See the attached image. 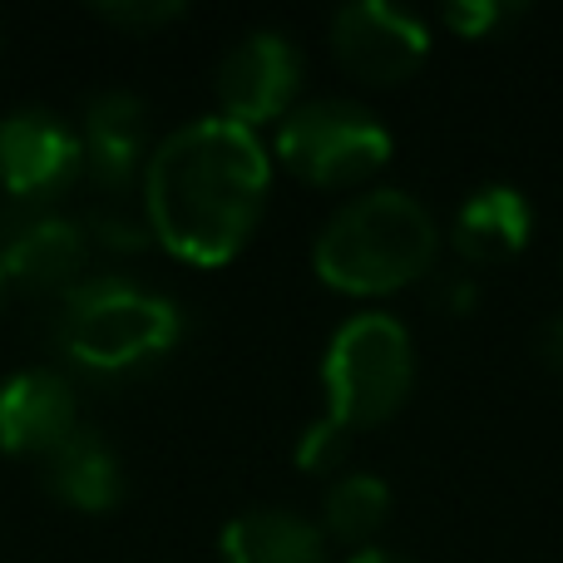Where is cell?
<instances>
[{"label":"cell","mask_w":563,"mask_h":563,"mask_svg":"<svg viewBox=\"0 0 563 563\" xmlns=\"http://www.w3.org/2000/svg\"><path fill=\"white\" fill-rule=\"evenodd\" d=\"M144 223L178 263L223 267L247 247L273 194L263 134L223 114L178 124L144 164Z\"/></svg>","instance_id":"obj_1"},{"label":"cell","mask_w":563,"mask_h":563,"mask_svg":"<svg viewBox=\"0 0 563 563\" xmlns=\"http://www.w3.org/2000/svg\"><path fill=\"white\" fill-rule=\"evenodd\" d=\"M440 257V223L410 188H361L317 228L311 267L331 291L386 297L430 277Z\"/></svg>","instance_id":"obj_2"},{"label":"cell","mask_w":563,"mask_h":563,"mask_svg":"<svg viewBox=\"0 0 563 563\" xmlns=\"http://www.w3.org/2000/svg\"><path fill=\"white\" fill-rule=\"evenodd\" d=\"M184 336L174 297L129 277H85L59 311V351L85 376L119 380L158 366Z\"/></svg>","instance_id":"obj_3"},{"label":"cell","mask_w":563,"mask_h":563,"mask_svg":"<svg viewBox=\"0 0 563 563\" xmlns=\"http://www.w3.org/2000/svg\"><path fill=\"white\" fill-rule=\"evenodd\" d=\"M416 386V336L396 311H351L321 351V396L336 426L351 435L390 420Z\"/></svg>","instance_id":"obj_4"},{"label":"cell","mask_w":563,"mask_h":563,"mask_svg":"<svg viewBox=\"0 0 563 563\" xmlns=\"http://www.w3.org/2000/svg\"><path fill=\"white\" fill-rule=\"evenodd\" d=\"M273 154L311 188H356L376 178L396 154L386 119L346 95L301 99L277 119Z\"/></svg>","instance_id":"obj_5"},{"label":"cell","mask_w":563,"mask_h":563,"mask_svg":"<svg viewBox=\"0 0 563 563\" xmlns=\"http://www.w3.org/2000/svg\"><path fill=\"white\" fill-rule=\"evenodd\" d=\"M301 89V49L291 35L282 30H247L213 75V95H218V114L233 119L243 129H263L277 124Z\"/></svg>","instance_id":"obj_6"},{"label":"cell","mask_w":563,"mask_h":563,"mask_svg":"<svg viewBox=\"0 0 563 563\" xmlns=\"http://www.w3.org/2000/svg\"><path fill=\"white\" fill-rule=\"evenodd\" d=\"M331 49L361 85H400L430 55V25L390 0H351L331 15Z\"/></svg>","instance_id":"obj_7"},{"label":"cell","mask_w":563,"mask_h":563,"mask_svg":"<svg viewBox=\"0 0 563 563\" xmlns=\"http://www.w3.org/2000/svg\"><path fill=\"white\" fill-rule=\"evenodd\" d=\"M85 174L79 134L49 109H15L0 119V188L20 203H55Z\"/></svg>","instance_id":"obj_8"},{"label":"cell","mask_w":563,"mask_h":563,"mask_svg":"<svg viewBox=\"0 0 563 563\" xmlns=\"http://www.w3.org/2000/svg\"><path fill=\"white\" fill-rule=\"evenodd\" d=\"M79 158H85V178L109 198L129 194L144 178L148 164V109L129 89H104L85 104L79 119Z\"/></svg>","instance_id":"obj_9"},{"label":"cell","mask_w":563,"mask_h":563,"mask_svg":"<svg viewBox=\"0 0 563 563\" xmlns=\"http://www.w3.org/2000/svg\"><path fill=\"white\" fill-rule=\"evenodd\" d=\"M79 430V400L59 371L30 366L0 386V450L15 460H49Z\"/></svg>","instance_id":"obj_10"},{"label":"cell","mask_w":563,"mask_h":563,"mask_svg":"<svg viewBox=\"0 0 563 563\" xmlns=\"http://www.w3.org/2000/svg\"><path fill=\"white\" fill-rule=\"evenodd\" d=\"M85 263L89 233L59 213H35L25 223H15L5 233V247H0L5 282H15L20 291H35V297H49V291L69 297L85 282Z\"/></svg>","instance_id":"obj_11"},{"label":"cell","mask_w":563,"mask_h":563,"mask_svg":"<svg viewBox=\"0 0 563 563\" xmlns=\"http://www.w3.org/2000/svg\"><path fill=\"white\" fill-rule=\"evenodd\" d=\"M529 233H534V208L515 184L470 188L450 218V247L475 267L509 263L515 253H525Z\"/></svg>","instance_id":"obj_12"},{"label":"cell","mask_w":563,"mask_h":563,"mask_svg":"<svg viewBox=\"0 0 563 563\" xmlns=\"http://www.w3.org/2000/svg\"><path fill=\"white\" fill-rule=\"evenodd\" d=\"M223 563H331V539L317 519L282 505L243 509L218 534Z\"/></svg>","instance_id":"obj_13"},{"label":"cell","mask_w":563,"mask_h":563,"mask_svg":"<svg viewBox=\"0 0 563 563\" xmlns=\"http://www.w3.org/2000/svg\"><path fill=\"white\" fill-rule=\"evenodd\" d=\"M45 485L55 499L85 509V515H104L124 499V465H119L114 445L99 430L79 426L55 455L45 460Z\"/></svg>","instance_id":"obj_14"},{"label":"cell","mask_w":563,"mask_h":563,"mask_svg":"<svg viewBox=\"0 0 563 563\" xmlns=\"http://www.w3.org/2000/svg\"><path fill=\"white\" fill-rule=\"evenodd\" d=\"M390 505L396 499H390V485L380 475H371V470H341L327 485V495H321V534L341 539L351 549H366L386 529Z\"/></svg>","instance_id":"obj_15"},{"label":"cell","mask_w":563,"mask_h":563,"mask_svg":"<svg viewBox=\"0 0 563 563\" xmlns=\"http://www.w3.org/2000/svg\"><path fill=\"white\" fill-rule=\"evenodd\" d=\"M346 455H351V430L336 426L331 416L311 420V426L297 435V450H291V460H297L307 475H341Z\"/></svg>","instance_id":"obj_16"},{"label":"cell","mask_w":563,"mask_h":563,"mask_svg":"<svg viewBox=\"0 0 563 563\" xmlns=\"http://www.w3.org/2000/svg\"><path fill=\"white\" fill-rule=\"evenodd\" d=\"M519 15H525V5H515V0H450V5L440 10V20L465 40L499 35V30L515 25Z\"/></svg>","instance_id":"obj_17"},{"label":"cell","mask_w":563,"mask_h":563,"mask_svg":"<svg viewBox=\"0 0 563 563\" xmlns=\"http://www.w3.org/2000/svg\"><path fill=\"white\" fill-rule=\"evenodd\" d=\"M99 15L119 30H158L184 15V5L178 0H114V5H99Z\"/></svg>","instance_id":"obj_18"},{"label":"cell","mask_w":563,"mask_h":563,"mask_svg":"<svg viewBox=\"0 0 563 563\" xmlns=\"http://www.w3.org/2000/svg\"><path fill=\"white\" fill-rule=\"evenodd\" d=\"M89 238H99V243L104 247H119V253H139V247L148 243V223L144 218H124V208L114 203V213H109V208H99L95 218H89V228H85Z\"/></svg>","instance_id":"obj_19"},{"label":"cell","mask_w":563,"mask_h":563,"mask_svg":"<svg viewBox=\"0 0 563 563\" xmlns=\"http://www.w3.org/2000/svg\"><path fill=\"white\" fill-rule=\"evenodd\" d=\"M475 301H479L475 277H465V273L435 277V307H445L450 317H470V311H475Z\"/></svg>","instance_id":"obj_20"},{"label":"cell","mask_w":563,"mask_h":563,"mask_svg":"<svg viewBox=\"0 0 563 563\" xmlns=\"http://www.w3.org/2000/svg\"><path fill=\"white\" fill-rule=\"evenodd\" d=\"M539 351H544V361L554 371H563V311L559 317L544 321V331H539Z\"/></svg>","instance_id":"obj_21"},{"label":"cell","mask_w":563,"mask_h":563,"mask_svg":"<svg viewBox=\"0 0 563 563\" xmlns=\"http://www.w3.org/2000/svg\"><path fill=\"white\" fill-rule=\"evenodd\" d=\"M346 563H420V559L400 554V549H386V544H366V549H351Z\"/></svg>","instance_id":"obj_22"},{"label":"cell","mask_w":563,"mask_h":563,"mask_svg":"<svg viewBox=\"0 0 563 563\" xmlns=\"http://www.w3.org/2000/svg\"><path fill=\"white\" fill-rule=\"evenodd\" d=\"M0 291H5V273H0Z\"/></svg>","instance_id":"obj_23"}]
</instances>
